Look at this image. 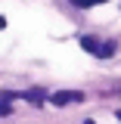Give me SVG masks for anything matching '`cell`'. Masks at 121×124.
<instances>
[{"mask_svg":"<svg viewBox=\"0 0 121 124\" xmlns=\"http://www.w3.org/2000/svg\"><path fill=\"white\" fill-rule=\"evenodd\" d=\"M81 46H84V50H90L93 56H103V59H106V56H112V53L118 50L112 40H109V44H99L96 37H81Z\"/></svg>","mask_w":121,"mask_h":124,"instance_id":"cell-1","label":"cell"},{"mask_svg":"<svg viewBox=\"0 0 121 124\" xmlns=\"http://www.w3.org/2000/svg\"><path fill=\"white\" fill-rule=\"evenodd\" d=\"M53 106H75V102H84V93L81 90H56L50 96Z\"/></svg>","mask_w":121,"mask_h":124,"instance_id":"cell-2","label":"cell"},{"mask_svg":"<svg viewBox=\"0 0 121 124\" xmlns=\"http://www.w3.org/2000/svg\"><path fill=\"white\" fill-rule=\"evenodd\" d=\"M22 99H28V102H34V106H40V102H44V93H40V90H25V93H22Z\"/></svg>","mask_w":121,"mask_h":124,"instance_id":"cell-3","label":"cell"},{"mask_svg":"<svg viewBox=\"0 0 121 124\" xmlns=\"http://www.w3.org/2000/svg\"><path fill=\"white\" fill-rule=\"evenodd\" d=\"M9 112H13V106H9V102H6V99H0V118H6V115H9Z\"/></svg>","mask_w":121,"mask_h":124,"instance_id":"cell-4","label":"cell"},{"mask_svg":"<svg viewBox=\"0 0 121 124\" xmlns=\"http://www.w3.org/2000/svg\"><path fill=\"white\" fill-rule=\"evenodd\" d=\"M72 3H78V6H96V3H103V0H72Z\"/></svg>","mask_w":121,"mask_h":124,"instance_id":"cell-5","label":"cell"},{"mask_svg":"<svg viewBox=\"0 0 121 124\" xmlns=\"http://www.w3.org/2000/svg\"><path fill=\"white\" fill-rule=\"evenodd\" d=\"M3 28H6V19H3V16H0V31H3Z\"/></svg>","mask_w":121,"mask_h":124,"instance_id":"cell-6","label":"cell"},{"mask_svg":"<svg viewBox=\"0 0 121 124\" xmlns=\"http://www.w3.org/2000/svg\"><path fill=\"white\" fill-rule=\"evenodd\" d=\"M118 121H121V108H118Z\"/></svg>","mask_w":121,"mask_h":124,"instance_id":"cell-7","label":"cell"},{"mask_svg":"<svg viewBox=\"0 0 121 124\" xmlns=\"http://www.w3.org/2000/svg\"><path fill=\"white\" fill-rule=\"evenodd\" d=\"M84 124H93V121H84Z\"/></svg>","mask_w":121,"mask_h":124,"instance_id":"cell-8","label":"cell"}]
</instances>
